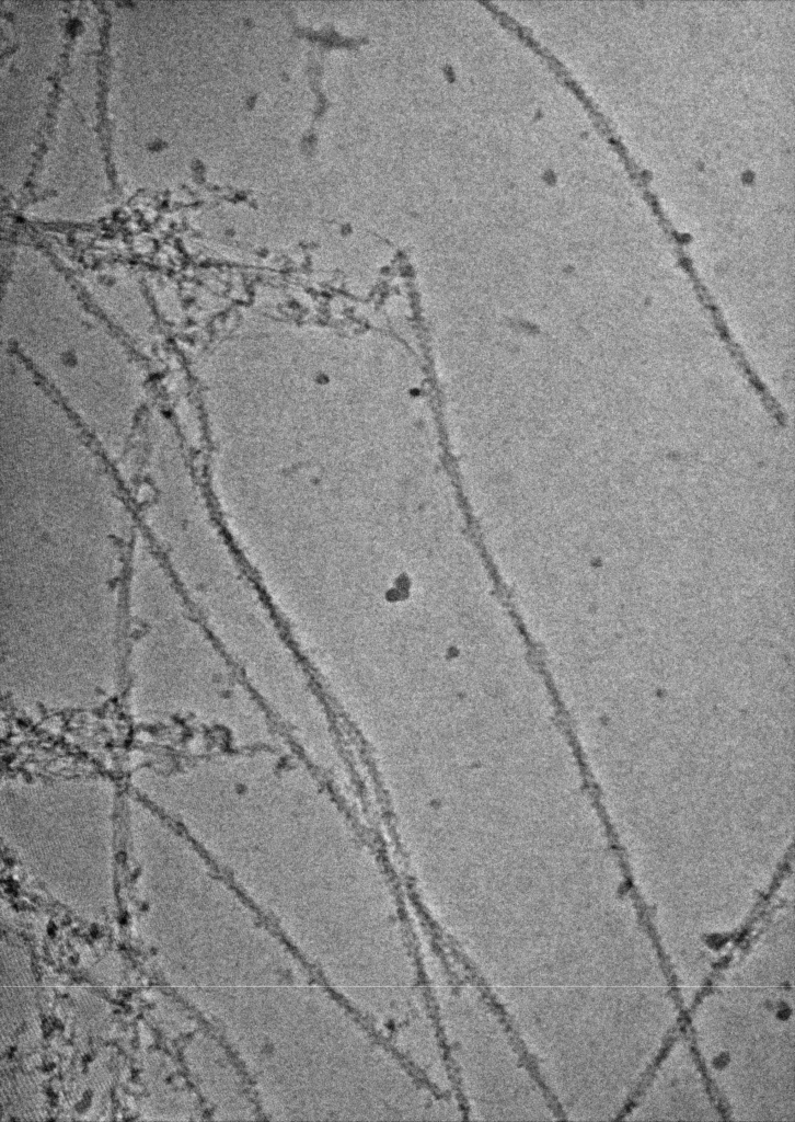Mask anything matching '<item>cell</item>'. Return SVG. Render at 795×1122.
Wrapping results in <instances>:
<instances>
[{
    "instance_id": "1",
    "label": "cell",
    "mask_w": 795,
    "mask_h": 1122,
    "mask_svg": "<svg viewBox=\"0 0 795 1122\" xmlns=\"http://www.w3.org/2000/svg\"><path fill=\"white\" fill-rule=\"evenodd\" d=\"M10 273L2 328L28 362L106 445L130 436L145 376L124 345L49 268Z\"/></svg>"
},
{
    "instance_id": "2",
    "label": "cell",
    "mask_w": 795,
    "mask_h": 1122,
    "mask_svg": "<svg viewBox=\"0 0 795 1122\" xmlns=\"http://www.w3.org/2000/svg\"><path fill=\"white\" fill-rule=\"evenodd\" d=\"M84 286L97 307L131 339L148 343L154 337V320L141 287L130 272H90Z\"/></svg>"
}]
</instances>
